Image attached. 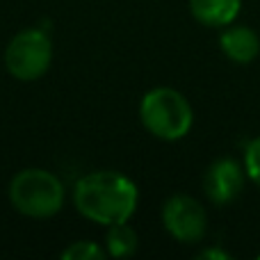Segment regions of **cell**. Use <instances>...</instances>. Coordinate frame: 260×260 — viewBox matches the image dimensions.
<instances>
[{"label": "cell", "mask_w": 260, "mask_h": 260, "mask_svg": "<svg viewBox=\"0 0 260 260\" xmlns=\"http://www.w3.org/2000/svg\"><path fill=\"white\" fill-rule=\"evenodd\" d=\"M137 233L133 226H128V221L121 224L108 226V235H105V251L112 258H130L137 251Z\"/></svg>", "instance_id": "obj_9"}, {"label": "cell", "mask_w": 260, "mask_h": 260, "mask_svg": "<svg viewBox=\"0 0 260 260\" xmlns=\"http://www.w3.org/2000/svg\"><path fill=\"white\" fill-rule=\"evenodd\" d=\"M142 126L162 142H178L192 130L194 110L189 101L174 87H155L139 103Z\"/></svg>", "instance_id": "obj_2"}, {"label": "cell", "mask_w": 260, "mask_h": 260, "mask_svg": "<svg viewBox=\"0 0 260 260\" xmlns=\"http://www.w3.org/2000/svg\"><path fill=\"white\" fill-rule=\"evenodd\" d=\"M64 183L48 169H23L9 183L14 210L32 219H48L64 206Z\"/></svg>", "instance_id": "obj_3"}, {"label": "cell", "mask_w": 260, "mask_h": 260, "mask_svg": "<svg viewBox=\"0 0 260 260\" xmlns=\"http://www.w3.org/2000/svg\"><path fill=\"white\" fill-rule=\"evenodd\" d=\"M219 48L233 64H251L260 55V35L249 25H226L221 27Z\"/></svg>", "instance_id": "obj_7"}, {"label": "cell", "mask_w": 260, "mask_h": 260, "mask_svg": "<svg viewBox=\"0 0 260 260\" xmlns=\"http://www.w3.org/2000/svg\"><path fill=\"white\" fill-rule=\"evenodd\" d=\"M137 185L117 169H101L82 176L73 189V203L85 219L101 226L128 221L137 210Z\"/></svg>", "instance_id": "obj_1"}, {"label": "cell", "mask_w": 260, "mask_h": 260, "mask_svg": "<svg viewBox=\"0 0 260 260\" xmlns=\"http://www.w3.org/2000/svg\"><path fill=\"white\" fill-rule=\"evenodd\" d=\"M258 258H260V256H258Z\"/></svg>", "instance_id": "obj_13"}, {"label": "cell", "mask_w": 260, "mask_h": 260, "mask_svg": "<svg viewBox=\"0 0 260 260\" xmlns=\"http://www.w3.org/2000/svg\"><path fill=\"white\" fill-rule=\"evenodd\" d=\"M189 12L206 27H226L242 12V0H189Z\"/></svg>", "instance_id": "obj_8"}, {"label": "cell", "mask_w": 260, "mask_h": 260, "mask_svg": "<svg viewBox=\"0 0 260 260\" xmlns=\"http://www.w3.org/2000/svg\"><path fill=\"white\" fill-rule=\"evenodd\" d=\"M244 169L256 187H260V135L253 137L244 148Z\"/></svg>", "instance_id": "obj_11"}, {"label": "cell", "mask_w": 260, "mask_h": 260, "mask_svg": "<svg viewBox=\"0 0 260 260\" xmlns=\"http://www.w3.org/2000/svg\"><path fill=\"white\" fill-rule=\"evenodd\" d=\"M197 258H201V260H231L233 256H231L229 251H224V249H217V247H210V249H206V251H201Z\"/></svg>", "instance_id": "obj_12"}, {"label": "cell", "mask_w": 260, "mask_h": 260, "mask_svg": "<svg viewBox=\"0 0 260 260\" xmlns=\"http://www.w3.org/2000/svg\"><path fill=\"white\" fill-rule=\"evenodd\" d=\"M162 224L176 242L197 244L208 233V212L199 199L174 194L162 206Z\"/></svg>", "instance_id": "obj_5"}, {"label": "cell", "mask_w": 260, "mask_h": 260, "mask_svg": "<svg viewBox=\"0 0 260 260\" xmlns=\"http://www.w3.org/2000/svg\"><path fill=\"white\" fill-rule=\"evenodd\" d=\"M53 62V41L44 27H27L12 37L5 50V67L9 76L21 82L39 80Z\"/></svg>", "instance_id": "obj_4"}, {"label": "cell", "mask_w": 260, "mask_h": 260, "mask_svg": "<svg viewBox=\"0 0 260 260\" xmlns=\"http://www.w3.org/2000/svg\"><path fill=\"white\" fill-rule=\"evenodd\" d=\"M249 180L242 162L233 157H219L203 174V194L212 206H231L244 192V183Z\"/></svg>", "instance_id": "obj_6"}, {"label": "cell", "mask_w": 260, "mask_h": 260, "mask_svg": "<svg viewBox=\"0 0 260 260\" xmlns=\"http://www.w3.org/2000/svg\"><path fill=\"white\" fill-rule=\"evenodd\" d=\"M105 256L108 251L103 247H99L96 242H87V240H78L62 251V260H103Z\"/></svg>", "instance_id": "obj_10"}]
</instances>
